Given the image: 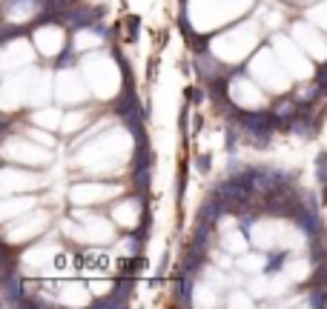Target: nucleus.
Instances as JSON below:
<instances>
[{"mask_svg": "<svg viewBox=\"0 0 327 309\" xmlns=\"http://www.w3.org/2000/svg\"><path fill=\"white\" fill-rule=\"evenodd\" d=\"M195 69H198V75H201L207 83H212V80L230 75V69H224V66L218 63L212 55H207V52H198V55H195Z\"/></svg>", "mask_w": 327, "mask_h": 309, "instance_id": "1", "label": "nucleus"}, {"mask_svg": "<svg viewBox=\"0 0 327 309\" xmlns=\"http://www.w3.org/2000/svg\"><path fill=\"white\" fill-rule=\"evenodd\" d=\"M270 112H273V115L281 121V126H287V121H293V117L301 112V103L293 101V98H281V101L273 103V109H270Z\"/></svg>", "mask_w": 327, "mask_h": 309, "instance_id": "2", "label": "nucleus"}, {"mask_svg": "<svg viewBox=\"0 0 327 309\" xmlns=\"http://www.w3.org/2000/svg\"><path fill=\"white\" fill-rule=\"evenodd\" d=\"M20 292H23V283L17 280V275L12 269H6V275H3V298H6V303H20V298H17Z\"/></svg>", "mask_w": 327, "mask_h": 309, "instance_id": "3", "label": "nucleus"}, {"mask_svg": "<svg viewBox=\"0 0 327 309\" xmlns=\"http://www.w3.org/2000/svg\"><path fill=\"white\" fill-rule=\"evenodd\" d=\"M135 186L141 195L149 192V166H135Z\"/></svg>", "mask_w": 327, "mask_h": 309, "instance_id": "4", "label": "nucleus"}, {"mask_svg": "<svg viewBox=\"0 0 327 309\" xmlns=\"http://www.w3.org/2000/svg\"><path fill=\"white\" fill-rule=\"evenodd\" d=\"M316 175H319V183H327V152L316 158Z\"/></svg>", "mask_w": 327, "mask_h": 309, "instance_id": "5", "label": "nucleus"}, {"mask_svg": "<svg viewBox=\"0 0 327 309\" xmlns=\"http://www.w3.org/2000/svg\"><path fill=\"white\" fill-rule=\"evenodd\" d=\"M55 66H58V69H66V66H75V52H72V46H66V49H63V55L58 58V63H55Z\"/></svg>", "mask_w": 327, "mask_h": 309, "instance_id": "6", "label": "nucleus"}, {"mask_svg": "<svg viewBox=\"0 0 327 309\" xmlns=\"http://www.w3.org/2000/svg\"><path fill=\"white\" fill-rule=\"evenodd\" d=\"M284 260H287V252H278V255H273V258H270V264H267V272H270V275L278 272V269L284 266Z\"/></svg>", "mask_w": 327, "mask_h": 309, "instance_id": "7", "label": "nucleus"}, {"mask_svg": "<svg viewBox=\"0 0 327 309\" xmlns=\"http://www.w3.org/2000/svg\"><path fill=\"white\" fill-rule=\"evenodd\" d=\"M307 303H310V306H324V303H327L324 287H321V289H313V292H310V298H307Z\"/></svg>", "mask_w": 327, "mask_h": 309, "instance_id": "8", "label": "nucleus"}, {"mask_svg": "<svg viewBox=\"0 0 327 309\" xmlns=\"http://www.w3.org/2000/svg\"><path fill=\"white\" fill-rule=\"evenodd\" d=\"M195 166H198V172H201V175H207V172H210V166H212V158H210V155H198Z\"/></svg>", "mask_w": 327, "mask_h": 309, "instance_id": "9", "label": "nucleus"}, {"mask_svg": "<svg viewBox=\"0 0 327 309\" xmlns=\"http://www.w3.org/2000/svg\"><path fill=\"white\" fill-rule=\"evenodd\" d=\"M184 189H187V172H178V186H175V195H178V198H184Z\"/></svg>", "mask_w": 327, "mask_h": 309, "instance_id": "10", "label": "nucleus"}, {"mask_svg": "<svg viewBox=\"0 0 327 309\" xmlns=\"http://www.w3.org/2000/svg\"><path fill=\"white\" fill-rule=\"evenodd\" d=\"M187 121H189V106H184L181 115H178V126H181V132H187Z\"/></svg>", "mask_w": 327, "mask_h": 309, "instance_id": "11", "label": "nucleus"}, {"mask_svg": "<svg viewBox=\"0 0 327 309\" xmlns=\"http://www.w3.org/2000/svg\"><path fill=\"white\" fill-rule=\"evenodd\" d=\"M189 101H192V103H201L204 101V92H201V89H189Z\"/></svg>", "mask_w": 327, "mask_h": 309, "instance_id": "12", "label": "nucleus"}, {"mask_svg": "<svg viewBox=\"0 0 327 309\" xmlns=\"http://www.w3.org/2000/svg\"><path fill=\"white\" fill-rule=\"evenodd\" d=\"M238 144V132H227V149H233Z\"/></svg>", "mask_w": 327, "mask_h": 309, "instance_id": "13", "label": "nucleus"}]
</instances>
